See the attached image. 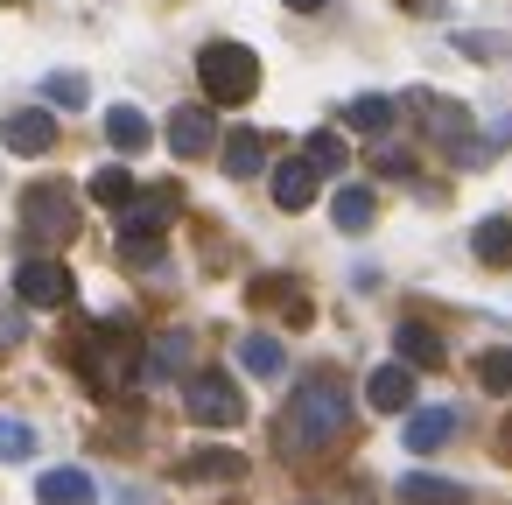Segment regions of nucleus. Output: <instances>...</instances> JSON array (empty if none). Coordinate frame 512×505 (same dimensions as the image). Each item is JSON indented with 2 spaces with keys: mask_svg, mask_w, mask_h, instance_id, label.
Returning <instances> with one entry per match:
<instances>
[{
  "mask_svg": "<svg viewBox=\"0 0 512 505\" xmlns=\"http://www.w3.org/2000/svg\"><path fill=\"white\" fill-rule=\"evenodd\" d=\"M36 498H43V505H92V498H99V484H92L85 470H43Z\"/></svg>",
  "mask_w": 512,
  "mask_h": 505,
  "instance_id": "obj_18",
  "label": "nucleus"
},
{
  "mask_svg": "<svg viewBox=\"0 0 512 505\" xmlns=\"http://www.w3.org/2000/svg\"><path fill=\"white\" fill-rule=\"evenodd\" d=\"M0 8H8V0H0Z\"/></svg>",
  "mask_w": 512,
  "mask_h": 505,
  "instance_id": "obj_32",
  "label": "nucleus"
},
{
  "mask_svg": "<svg viewBox=\"0 0 512 505\" xmlns=\"http://www.w3.org/2000/svg\"><path fill=\"white\" fill-rule=\"evenodd\" d=\"M71 267H57V260H22L15 267V295L29 302V309H64L71 302Z\"/></svg>",
  "mask_w": 512,
  "mask_h": 505,
  "instance_id": "obj_6",
  "label": "nucleus"
},
{
  "mask_svg": "<svg viewBox=\"0 0 512 505\" xmlns=\"http://www.w3.org/2000/svg\"><path fill=\"white\" fill-rule=\"evenodd\" d=\"M344 428H351V393H344V379H309V386L288 400V414H281V449H288V456H316V449H330Z\"/></svg>",
  "mask_w": 512,
  "mask_h": 505,
  "instance_id": "obj_1",
  "label": "nucleus"
},
{
  "mask_svg": "<svg viewBox=\"0 0 512 505\" xmlns=\"http://www.w3.org/2000/svg\"><path fill=\"white\" fill-rule=\"evenodd\" d=\"M246 302H253V309H281L288 323H309V295H302L288 274H260V281L246 288Z\"/></svg>",
  "mask_w": 512,
  "mask_h": 505,
  "instance_id": "obj_11",
  "label": "nucleus"
},
{
  "mask_svg": "<svg viewBox=\"0 0 512 505\" xmlns=\"http://www.w3.org/2000/svg\"><path fill=\"white\" fill-rule=\"evenodd\" d=\"M393 344H400V358H407V365H442V337H435L428 323H400V337H393Z\"/></svg>",
  "mask_w": 512,
  "mask_h": 505,
  "instance_id": "obj_24",
  "label": "nucleus"
},
{
  "mask_svg": "<svg viewBox=\"0 0 512 505\" xmlns=\"http://www.w3.org/2000/svg\"><path fill=\"white\" fill-rule=\"evenodd\" d=\"M0 141H8L15 155H50V148H57V120H50L43 106H22V113L0 120Z\"/></svg>",
  "mask_w": 512,
  "mask_h": 505,
  "instance_id": "obj_9",
  "label": "nucleus"
},
{
  "mask_svg": "<svg viewBox=\"0 0 512 505\" xmlns=\"http://www.w3.org/2000/svg\"><path fill=\"white\" fill-rule=\"evenodd\" d=\"M106 141H113L120 155H141V148L155 141V127H148L141 106H113V113H106Z\"/></svg>",
  "mask_w": 512,
  "mask_h": 505,
  "instance_id": "obj_16",
  "label": "nucleus"
},
{
  "mask_svg": "<svg viewBox=\"0 0 512 505\" xmlns=\"http://www.w3.org/2000/svg\"><path fill=\"white\" fill-rule=\"evenodd\" d=\"M365 400H372L379 414H407V407H414V372H407V365H379V372L365 379Z\"/></svg>",
  "mask_w": 512,
  "mask_h": 505,
  "instance_id": "obj_13",
  "label": "nucleus"
},
{
  "mask_svg": "<svg viewBox=\"0 0 512 505\" xmlns=\"http://www.w3.org/2000/svg\"><path fill=\"white\" fill-rule=\"evenodd\" d=\"M316 190H323V176H316L302 155L274 169V204H281V211H309V204H316Z\"/></svg>",
  "mask_w": 512,
  "mask_h": 505,
  "instance_id": "obj_12",
  "label": "nucleus"
},
{
  "mask_svg": "<svg viewBox=\"0 0 512 505\" xmlns=\"http://www.w3.org/2000/svg\"><path fill=\"white\" fill-rule=\"evenodd\" d=\"M400 505H463V484H456V477L407 470V477H400Z\"/></svg>",
  "mask_w": 512,
  "mask_h": 505,
  "instance_id": "obj_17",
  "label": "nucleus"
},
{
  "mask_svg": "<svg viewBox=\"0 0 512 505\" xmlns=\"http://www.w3.org/2000/svg\"><path fill=\"white\" fill-rule=\"evenodd\" d=\"M169 148H176L183 162L211 155V148H218V127H211V113H204V106H176V113H169Z\"/></svg>",
  "mask_w": 512,
  "mask_h": 505,
  "instance_id": "obj_10",
  "label": "nucleus"
},
{
  "mask_svg": "<svg viewBox=\"0 0 512 505\" xmlns=\"http://www.w3.org/2000/svg\"><path fill=\"white\" fill-rule=\"evenodd\" d=\"M302 162H309V169L323 176V169H344L351 155H344V141H337V134H309V148H302Z\"/></svg>",
  "mask_w": 512,
  "mask_h": 505,
  "instance_id": "obj_29",
  "label": "nucleus"
},
{
  "mask_svg": "<svg viewBox=\"0 0 512 505\" xmlns=\"http://www.w3.org/2000/svg\"><path fill=\"white\" fill-rule=\"evenodd\" d=\"M470 253H477L484 267H512V218H484V225L470 232Z\"/></svg>",
  "mask_w": 512,
  "mask_h": 505,
  "instance_id": "obj_21",
  "label": "nucleus"
},
{
  "mask_svg": "<svg viewBox=\"0 0 512 505\" xmlns=\"http://www.w3.org/2000/svg\"><path fill=\"white\" fill-rule=\"evenodd\" d=\"M78 365H85L92 393H120V386L141 372V344H134L127 330H99V337L78 344Z\"/></svg>",
  "mask_w": 512,
  "mask_h": 505,
  "instance_id": "obj_4",
  "label": "nucleus"
},
{
  "mask_svg": "<svg viewBox=\"0 0 512 505\" xmlns=\"http://www.w3.org/2000/svg\"><path fill=\"white\" fill-rule=\"evenodd\" d=\"M456 435V407H421V414H407V456H428V449H442Z\"/></svg>",
  "mask_w": 512,
  "mask_h": 505,
  "instance_id": "obj_14",
  "label": "nucleus"
},
{
  "mask_svg": "<svg viewBox=\"0 0 512 505\" xmlns=\"http://www.w3.org/2000/svg\"><path fill=\"white\" fill-rule=\"evenodd\" d=\"M92 197H99V204H113V211H127V204H134V176L113 162V169H99V176H92Z\"/></svg>",
  "mask_w": 512,
  "mask_h": 505,
  "instance_id": "obj_26",
  "label": "nucleus"
},
{
  "mask_svg": "<svg viewBox=\"0 0 512 505\" xmlns=\"http://www.w3.org/2000/svg\"><path fill=\"white\" fill-rule=\"evenodd\" d=\"M176 190H134V204L120 211V239H162V225L176 218Z\"/></svg>",
  "mask_w": 512,
  "mask_h": 505,
  "instance_id": "obj_8",
  "label": "nucleus"
},
{
  "mask_svg": "<svg viewBox=\"0 0 512 505\" xmlns=\"http://www.w3.org/2000/svg\"><path fill=\"white\" fill-rule=\"evenodd\" d=\"M197 78H204L211 106H246L260 92V57L246 43H204L197 50Z\"/></svg>",
  "mask_w": 512,
  "mask_h": 505,
  "instance_id": "obj_2",
  "label": "nucleus"
},
{
  "mask_svg": "<svg viewBox=\"0 0 512 505\" xmlns=\"http://www.w3.org/2000/svg\"><path fill=\"white\" fill-rule=\"evenodd\" d=\"M358 134H386L393 127V99H379V92H365V99H351V113H344Z\"/></svg>",
  "mask_w": 512,
  "mask_h": 505,
  "instance_id": "obj_25",
  "label": "nucleus"
},
{
  "mask_svg": "<svg viewBox=\"0 0 512 505\" xmlns=\"http://www.w3.org/2000/svg\"><path fill=\"white\" fill-rule=\"evenodd\" d=\"M288 8H302V15H316V8H323V0H288Z\"/></svg>",
  "mask_w": 512,
  "mask_h": 505,
  "instance_id": "obj_31",
  "label": "nucleus"
},
{
  "mask_svg": "<svg viewBox=\"0 0 512 505\" xmlns=\"http://www.w3.org/2000/svg\"><path fill=\"white\" fill-rule=\"evenodd\" d=\"M22 456H36V428L15 421V414H0V463H22Z\"/></svg>",
  "mask_w": 512,
  "mask_h": 505,
  "instance_id": "obj_27",
  "label": "nucleus"
},
{
  "mask_svg": "<svg viewBox=\"0 0 512 505\" xmlns=\"http://www.w3.org/2000/svg\"><path fill=\"white\" fill-rule=\"evenodd\" d=\"M22 232H29L36 246H64V239L78 232V197H71L64 183H29V190H22Z\"/></svg>",
  "mask_w": 512,
  "mask_h": 505,
  "instance_id": "obj_3",
  "label": "nucleus"
},
{
  "mask_svg": "<svg viewBox=\"0 0 512 505\" xmlns=\"http://www.w3.org/2000/svg\"><path fill=\"white\" fill-rule=\"evenodd\" d=\"M183 407H190V421H204V428H239V421H246V393H239L225 372L183 379Z\"/></svg>",
  "mask_w": 512,
  "mask_h": 505,
  "instance_id": "obj_5",
  "label": "nucleus"
},
{
  "mask_svg": "<svg viewBox=\"0 0 512 505\" xmlns=\"http://www.w3.org/2000/svg\"><path fill=\"white\" fill-rule=\"evenodd\" d=\"M414 113H428V120H421L428 141H442L456 162H470V113H463V106H449V99H435V92H414Z\"/></svg>",
  "mask_w": 512,
  "mask_h": 505,
  "instance_id": "obj_7",
  "label": "nucleus"
},
{
  "mask_svg": "<svg viewBox=\"0 0 512 505\" xmlns=\"http://www.w3.org/2000/svg\"><path fill=\"white\" fill-rule=\"evenodd\" d=\"M477 379H484L491 393H512V351H484V358H477Z\"/></svg>",
  "mask_w": 512,
  "mask_h": 505,
  "instance_id": "obj_30",
  "label": "nucleus"
},
{
  "mask_svg": "<svg viewBox=\"0 0 512 505\" xmlns=\"http://www.w3.org/2000/svg\"><path fill=\"white\" fill-rule=\"evenodd\" d=\"M239 365H246L253 379H281V372H288V351H281V337L246 330V337H239Z\"/></svg>",
  "mask_w": 512,
  "mask_h": 505,
  "instance_id": "obj_15",
  "label": "nucleus"
},
{
  "mask_svg": "<svg viewBox=\"0 0 512 505\" xmlns=\"http://www.w3.org/2000/svg\"><path fill=\"white\" fill-rule=\"evenodd\" d=\"M190 330H169V337H155V351H148V379H176V372H190Z\"/></svg>",
  "mask_w": 512,
  "mask_h": 505,
  "instance_id": "obj_19",
  "label": "nucleus"
},
{
  "mask_svg": "<svg viewBox=\"0 0 512 505\" xmlns=\"http://www.w3.org/2000/svg\"><path fill=\"white\" fill-rule=\"evenodd\" d=\"M330 218H337V232H365V225L379 218V204H372V190L344 183V190H337V204H330Z\"/></svg>",
  "mask_w": 512,
  "mask_h": 505,
  "instance_id": "obj_22",
  "label": "nucleus"
},
{
  "mask_svg": "<svg viewBox=\"0 0 512 505\" xmlns=\"http://www.w3.org/2000/svg\"><path fill=\"white\" fill-rule=\"evenodd\" d=\"M260 162H267V141L260 134H225V176H260Z\"/></svg>",
  "mask_w": 512,
  "mask_h": 505,
  "instance_id": "obj_23",
  "label": "nucleus"
},
{
  "mask_svg": "<svg viewBox=\"0 0 512 505\" xmlns=\"http://www.w3.org/2000/svg\"><path fill=\"white\" fill-rule=\"evenodd\" d=\"M183 477L232 484V477H246V456H232V449H190V456H183Z\"/></svg>",
  "mask_w": 512,
  "mask_h": 505,
  "instance_id": "obj_20",
  "label": "nucleus"
},
{
  "mask_svg": "<svg viewBox=\"0 0 512 505\" xmlns=\"http://www.w3.org/2000/svg\"><path fill=\"white\" fill-rule=\"evenodd\" d=\"M43 99H50V106H85L92 85H85L78 71H57V78H43Z\"/></svg>",
  "mask_w": 512,
  "mask_h": 505,
  "instance_id": "obj_28",
  "label": "nucleus"
}]
</instances>
